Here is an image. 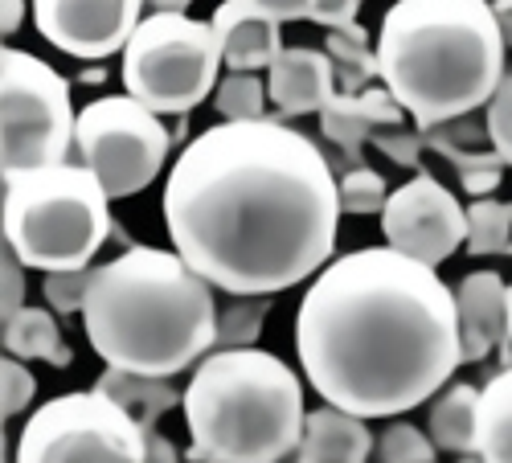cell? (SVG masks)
Wrapping results in <instances>:
<instances>
[{"instance_id":"1","label":"cell","mask_w":512,"mask_h":463,"mask_svg":"<svg viewBox=\"0 0 512 463\" xmlns=\"http://www.w3.org/2000/svg\"><path fill=\"white\" fill-rule=\"evenodd\" d=\"M340 214L332 164L279 119L213 123L164 181L173 250L234 300H267L320 275Z\"/></svg>"},{"instance_id":"2","label":"cell","mask_w":512,"mask_h":463,"mask_svg":"<svg viewBox=\"0 0 512 463\" xmlns=\"http://www.w3.org/2000/svg\"><path fill=\"white\" fill-rule=\"evenodd\" d=\"M308 386L357 418H394L431 402L463 365L455 291L390 246L332 259L295 312Z\"/></svg>"},{"instance_id":"3","label":"cell","mask_w":512,"mask_h":463,"mask_svg":"<svg viewBox=\"0 0 512 463\" xmlns=\"http://www.w3.org/2000/svg\"><path fill=\"white\" fill-rule=\"evenodd\" d=\"M82 328L107 369L173 382L218 345V300L177 250L132 246L91 267Z\"/></svg>"},{"instance_id":"4","label":"cell","mask_w":512,"mask_h":463,"mask_svg":"<svg viewBox=\"0 0 512 463\" xmlns=\"http://www.w3.org/2000/svg\"><path fill=\"white\" fill-rule=\"evenodd\" d=\"M386 91L422 132L488 111L504 66V33L484 0H398L377 29Z\"/></svg>"},{"instance_id":"5","label":"cell","mask_w":512,"mask_h":463,"mask_svg":"<svg viewBox=\"0 0 512 463\" xmlns=\"http://www.w3.org/2000/svg\"><path fill=\"white\" fill-rule=\"evenodd\" d=\"M304 382L263 349L209 353L185 390L189 463H283L304 439Z\"/></svg>"},{"instance_id":"6","label":"cell","mask_w":512,"mask_h":463,"mask_svg":"<svg viewBox=\"0 0 512 463\" xmlns=\"http://www.w3.org/2000/svg\"><path fill=\"white\" fill-rule=\"evenodd\" d=\"M111 234V197L82 164L37 168L5 181V250L25 271H91Z\"/></svg>"},{"instance_id":"7","label":"cell","mask_w":512,"mask_h":463,"mask_svg":"<svg viewBox=\"0 0 512 463\" xmlns=\"http://www.w3.org/2000/svg\"><path fill=\"white\" fill-rule=\"evenodd\" d=\"M160 5L140 21L123 50V87L152 115H189L218 91L222 46L213 21Z\"/></svg>"},{"instance_id":"8","label":"cell","mask_w":512,"mask_h":463,"mask_svg":"<svg viewBox=\"0 0 512 463\" xmlns=\"http://www.w3.org/2000/svg\"><path fill=\"white\" fill-rule=\"evenodd\" d=\"M0 168L17 181L37 168L66 164L78 132L70 82L29 50L0 54Z\"/></svg>"},{"instance_id":"9","label":"cell","mask_w":512,"mask_h":463,"mask_svg":"<svg viewBox=\"0 0 512 463\" xmlns=\"http://www.w3.org/2000/svg\"><path fill=\"white\" fill-rule=\"evenodd\" d=\"M17 463H148V431L99 390H74L29 414Z\"/></svg>"},{"instance_id":"10","label":"cell","mask_w":512,"mask_h":463,"mask_svg":"<svg viewBox=\"0 0 512 463\" xmlns=\"http://www.w3.org/2000/svg\"><path fill=\"white\" fill-rule=\"evenodd\" d=\"M74 148H78V164L91 168L107 197L115 201L148 189L164 173L173 136L132 95H107L78 111Z\"/></svg>"},{"instance_id":"11","label":"cell","mask_w":512,"mask_h":463,"mask_svg":"<svg viewBox=\"0 0 512 463\" xmlns=\"http://www.w3.org/2000/svg\"><path fill=\"white\" fill-rule=\"evenodd\" d=\"M381 238L398 255L435 271L467 242V209L447 185L418 168V177L394 189L381 209Z\"/></svg>"},{"instance_id":"12","label":"cell","mask_w":512,"mask_h":463,"mask_svg":"<svg viewBox=\"0 0 512 463\" xmlns=\"http://www.w3.org/2000/svg\"><path fill=\"white\" fill-rule=\"evenodd\" d=\"M136 0H37L33 25L54 50L74 58H111L140 29Z\"/></svg>"},{"instance_id":"13","label":"cell","mask_w":512,"mask_h":463,"mask_svg":"<svg viewBox=\"0 0 512 463\" xmlns=\"http://www.w3.org/2000/svg\"><path fill=\"white\" fill-rule=\"evenodd\" d=\"M213 33L222 46V66L230 74H259L279 62L283 21L271 13L267 0H226L213 13Z\"/></svg>"},{"instance_id":"14","label":"cell","mask_w":512,"mask_h":463,"mask_svg":"<svg viewBox=\"0 0 512 463\" xmlns=\"http://www.w3.org/2000/svg\"><path fill=\"white\" fill-rule=\"evenodd\" d=\"M267 95L279 115H312L324 111L336 91V66L324 50L287 46L279 62L267 70Z\"/></svg>"},{"instance_id":"15","label":"cell","mask_w":512,"mask_h":463,"mask_svg":"<svg viewBox=\"0 0 512 463\" xmlns=\"http://www.w3.org/2000/svg\"><path fill=\"white\" fill-rule=\"evenodd\" d=\"M463 361H484L508 336V283L496 271H472L455 287Z\"/></svg>"},{"instance_id":"16","label":"cell","mask_w":512,"mask_h":463,"mask_svg":"<svg viewBox=\"0 0 512 463\" xmlns=\"http://www.w3.org/2000/svg\"><path fill=\"white\" fill-rule=\"evenodd\" d=\"M406 119L402 103L386 91V87H369L361 95H336L324 111H320V132L336 144L345 148L349 156L361 152V144L369 140V132L377 128H398Z\"/></svg>"},{"instance_id":"17","label":"cell","mask_w":512,"mask_h":463,"mask_svg":"<svg viewBox=\"0 0 512 463\" xmlns=\"http://www.w3.org/2000/svg\"><path fill=\"white\" fill-rule=\"evenodd\" d=\"M373 435L365 418L345 414L336 406H316L304 418V439L295 451V463H369Z\"/></svg>"},{"instance_id":"18","label":"cell","mask_w":512,"mask_h":463,"mask_svg":"<svg viewBox=\"0 0 512 463\" xmlns=\"http://www.w3.org/2000/svg\"><path fill=\"white\" fill-rule=\"evenodd\" d=\"M95 390L103 398H111L115 406H123L144 431H156L160 414H168L173 406H185V394H177V386L164 382V377H136V373L107 369L95 382Z\"/></svg>"},{"instance_id":"19","label":"cell","mask_w":512,"mask_h":463,"mask_svg":"<svg viewBox=\"0 0 512 463\" xmlns=\"http://www.w3.org/2000/svg\"><path fill=\"white\" fill-rule=\"evenodd\" d=\"M5 357L17 361H50L54 369H66L74 353L62 341V328L54 312L46 308H25L13 320H5Z\"/></svg>"},{"instance_id":"20","label":"cell","mask_w":512,"mask_h":463,"mask_svg":"<svg viewBox=\"0 0 512 463\" xmlns=\"http://www.w3.org/2000/svg\"><path fill=\"white\" fill-rule=\"evenodd\" d=\"M476 455L480 463H512V365L480 390Z\"/></svg>"},{"instance_id":"21","label":"cell","mask_w":512,"mask_h":463,"mask_svg":"<svg viewBox=\"0 0 512 463\" xmlns=\"http://www.w3.org/2000/svg\"><path fill=\"white\" fill-rule=\"evenodd\" d=\"M476 414H480V390L467 382H451L431 406L435 447L451 451V455H472L476 451Z\"/></svg>"},{"instance_id":"22","label":"cell","mask_w":512,"mask_h":463,"mask_svg":"<svg viewBox=\"0 0 512 463\" xmlns=\"http://www.w3.org/2000/svg\"><path fill=\"white\" fill-rule=\"evenodd\" d=\"M324 54H328L332 66H336L340 95H361V91H369L373 78H381L377 54L369 50V33H365L361 25H349V29L328 33Z\"/></svg>"},{"instance_id":"23","label":"cell","mask_w":512,"mask_h":463,"mask_svg":"<svg viewBox=\"0 0 512 463\" xmlns=\"http://www.w3.org/2000/svg\"><path fill=\"white\" fill-rule=\"evenodd\" d=\"M512 250V201H476L467 205V255H508Z\"/></svg>"},{"instance_id":"24","label":"cell","mask_w":512,"mask_h":463,"mask_svg":"<svg viewBox=\"0 0 512 463\" xmlns=\"http://www.w3.org/2000/svg\"><path fill=\"white\" fill-rule=\"evenodd\" d=\"M267 82L259 74H226L213 91V107H218L222 123H259L267 119Z\"/></svg>"},{"instance_id":"25","label":"cell","mask_w":512,"mask_h":463,"mask_svg":"<svg viewBox=\"0 0 512 463\" xmlns=\"http://www.w3.org/2000/svg\"><path fill=\"white\" fill-rule=\"evenodd\" d=\"M451 164H455V173H459V185L472 193V197H488L492 189H500V181H504V160L496 156V152H459L455 144H447V140H431Z\"/></svg>"},{"instance_id":"26","label":"cell","mask_w":512,"mask_h":463,"mask_svg":"<svg viewBox=\"0 0 512 463\" xmlns=\"http://www.w3.org/2000/svg\"><path fill=\"white\" fill-rule=\"evenodd\" d=\"M386 201H390V189L377 168L357 164L340 177V209H345V214H381Z\"/></svg>"},{"instance_id":"27","label":"cell","mask_w":512,"mask_h":463,"mask_svg":"<svg viewBox=\"0 0 512 463\" xmlns=\"http://www.w3.org/2000/svg\"><path fill=\"white\" fill-rule=\"evenodd\" d=\"M435 451H439L435 439H426L410 423L386 427V431H381V439H377V447H373L377 463H435Z\"/></svg>"},{"instance_id":"28","label":"cell","mask_w":512,"mask_h":463,"mask_svg":"<svg viewBox=\"0 0 512 463\" xmlns=\"http://www.w3.org/2000/svg\"><path fill=\"white\" fill-rule=\"evenodd\" d=\"M267 300H234V308L226 316H218V345L222 349H250V341L259 336L263 316H267Z\"/></svg>"},{"instance_id":"29","label":"cell","mask_w":512,"mask_h":463,"mask_svg":"<svg viewBox=\"0 0 512 463\" xmlns=\"http://www.w3.org/2000/svg\"><path fill=\"white\" fill-rule=\"evenodd\" d=\"M41 291H46V304L58 316H82L87 308V291H91V271H66V275H46L41 279Z\"/></svg>"},{"instance_id":"30","label":"cell","mask_w":512,"mask_h":463,"mask_svg":"<svg viewBox=\"0 0 512 463\" xmlns=\"http://www.w3.org/2000/svg\"><path fill=\"white\" fill-rule=\"evenodd\" d=\"M484 132H488V140H492V152H496L504 164H512V66H508V74H504V82H500L496 99L488 103Z\"/></svg>"},{"instance_id":"31","label":"cell","mask_w":512,"mask_h":463,"mask_svg":"<svg viewBox=\"0 0 512 463\" xmlns=\"http://www.w3.org/2000/svg\"><path fill=\"white\" fill-rule=\"evenodd\" d=\"M0 386H5V402H0V410H5V418H17L37 394V377L25 369V361L5 357L0 361Z\"/></svg>"},{"instance_id":"32","label":"cell","mask_w":512,"mask_h":463,"mask_svg":"<svg viewBox=\"0 0 512 463\" xmlns=\"http://www.w3.org/2000/svg\"><path fill=\"white\" fill-rule=\"evenodd\" d=\"M357 13H361L357 0H336V5H332V0H308V21L312 25H324L328 33L357 25Z\"/></svg>"},{"instance_id":"33","label":"cell","mask_w":512,"mask_h":463,"mask_svg":"<svg viewBox=\"0 0 512 463\" xmlns=\"http://www.w3.org/2000/svg\"><path fill=\"white\" fill-rule=\"evenodd\" d=\"M25 267L13 250H5V320H13L17 312H25Z\"/></svg>"},{"instance_id":"34","label":"cell","mask_w":512,"mask_h":463,"mask_svg":"<svg viewBox=\"0 0 512 463\" xmlns=\"http://www.w3.org/2000/svg\"><path fill=\"white\" fill-rule=\"evenodd\" d=\"M373 144L386 152L390 160H402V164H418V136H410V132H381V136H373Z\"/></svg>"},{"instance_id":"35","label":"cell","mask_w":512,"mask_h":463,"mask_svg":"<svg viewBox=\"0 0 512 463\" xmlns=\"http://www.w3.org/2000/svg\"><path fill=\"white\" fill-rule=\"evenodd\" d=\"M148 463H181V455H177V447L168 443L164 435L148 431Z\"/></svg>"},{"instance_id":"36","label":"cell","mask_w":512,"mask_h":463,"mask_svg":"<svg viewBox=\"0 0 512 463\" xmlns=\"http://www.w3.org/2000/svg\"><path fill=\"white\" fill-rule=\"evenodd\" d=\"M21 17H25V5H21V0H5V5H0V29H5V37L17 33Z\"/></svg>"},{"instance_id":"37","label":"cell","mask_w":512,"mask_h":463,"mask_svg":"<svg viewBox=\"0 0 512 463\" xmlns=\"http://www.w3.org/2000/svg\"><path fill=\"white\" fill-rule=\"evenodd\" d=\"M492 9H496V21H500V33H504V46H512V0L492 5Z\"/></svg>"},{"instance_id":"38","label":"cell","mask_w":512,"mask_h":463,"mask_svg":"<svg viewBox=\"0 0 512 463\" xmlns=\"http://www.w3.org/2000/svg\"><path fill=\"white\" fill-rule=\"evenodd\" d=\"M504 341H508V349H512V283H508V336H504Z\"/></svg>"},{"instance_id":"39","label":"cell","mask_w":512,"mask_h":463,"mask_svg":"<svg viewBox=\"0 0 512 463\" xmlns=\"http://www.w3.org/2000/svg\"><path fill=\"white\" fill-rule=\"evenodd\" d=\"M459 463H480V455H476V459H472V455H467V459H459Z\"/></svg>"},{"instance_id":"40","label":"cell","mask_w":512,"mask_h":463,"mask_svg":"<svg viewBox=\"0 0 512 463\" xmlns=\"http://www.w3.org/2000/svg\"><path fill=\"white\" fill-rule=\"evenodd\" d=\"M508 255H512V250H508Z\"/></svg>"}]
</instances>
